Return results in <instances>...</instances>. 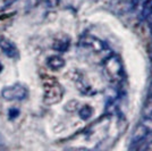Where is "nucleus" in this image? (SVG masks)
Instances as JSON below:
<instances>
[{
    "mask_svg": "<svg viewBox=\"0 0 152 151\" xmlns=\"http://www.w3.org/2000/svg\"><path fill=\"white\" fill-rule=\"evenodd\" d=\"M103 70L108 80L115 85H119L125 80V69L121 58L114 54L103 59Z\"/></svg>",
    "mask_w": 152,
    "mask_h": 151,
    "instance_id": "obj_1",
    "label": "nucleus"
},
{
    "mask_svg": "<svg viewBox=\"0 0 152 151\" xmlns=\"http://www.w3.org/2000/svg\"><path fill=\"white\" fill-rule=\"evenodd\" d=\"M81 45L84 49L90 50V52H92L93 55L102 57L103 59H106L110 55V50L108 48L107 43L92 35H84L81 40Z\"/></svg>",
    "mask_w": 152,
    "mask_h": 151,
    "instance_id": "obj_2",
    "label": "nucleus"
},
{
    "mask_svg": "<svg viewBox=\"0 0 152 151\" xmlns=\"http://www.w3.org/2000/svg\"><path fill=\"white\" fill-rule=\"evenodd\" d=\"M64 95V90L61 85L53 78L48 77L47 82H45V102L48 105H53L61 100Z\"/></svg>",
    "mask_w": 152,
    "mask_h": 151,
    "instance_id": "obj_3",
    "label": "nucleus"
},
{
    "mask_svg": "<svg viewBox=\"0 0 152 151\" xmlns=\"http://www.w3.org/2000/svg\"><path fill=\"white\" fill-rule=\"evenodd\" d=\"M2 98L8 101H22L26 99L28 95L27 89L22 84H14L12 86H7L1 92Z\"/></svg>",
    "mask_w": 152,
    "mask_h": 151,
    "instance_id": "obj_4",
    "label": "nucleus"
},
{
    "mask_svg": "<svg viewBox=\"0 0 152 151\" xmlns=\"http://www.w3.org/2000/svg\"><path fill=\"white\" fill-rule=\"evenodd\" d=\"M0 48L2 49V51L6 54L9 58H17L18 57V51L16 49L15 44L9 41L6 38H1L0 39Z\"/></svg>",
    "mask_w": 152,
    "mask_h": 151,
    "instance_id": "obj_5",
    "label": "nucleus"
},
{
    "mask_svg": "<svg viewBox=\"0 0 152 151\" xmlns=\"http://www.w3.org/2000/svg\"><path fill=\"white\" fill-rule=\"evenodd\" d=\"M141 18L152 24V0H144L141 8Z\"/></svg>",
    "mask_w": 152,
    "mask_h": 151,
    "instance_id": "obj_6",
    "label": "nucleus"
},
{
    "mask_svg": "<svg viewBox=\"0 0 152 151\" xmlns=\"http://www.w3.org/2000/svg\"><path fill=\"white\" fill-rule=\"evenodd\" d=\"M48 66L50 67L52 70H58V69L63 68L65 66V62L61 57L52 56L48 59Z\"/></svg>",
    "mask_w": 152,
    "mask_h": 151,
    "instance_id": "obj_7",
    "label": "nucleus"
},
{
    "mask_svg": "<svg viewBox=\"0 0 152 151\" xmlns=\"http://www.w3.org/2000/svg\"><path fill=\"white\" fill-rule=\"evenodd\" d=\"M80 117L82 118V119H88L91 117V115H92V108L89 107V106H84V107L80 110Z\"/></svg>",
    "mask_w": 152,
    "mask_h": 151,
    "instance_id": "obj_8",
    "label": "nucleus"
},
{
    "mask_svg": "<svg viewBox=\"0 0 152 151\" xmlns=\"http://www.w3.org/2000/svg\"><path fill=\"white\" fill-rule=\"evenodd\" d=\"M139 149H144V150H152V135L146 138L144 141H142L139 145H137Z\"/></svg>",
    "mask_w": 152,
    "mask_h": 151,
    "instance_id": "obj_9",
    "label": "nucleus"
},
{
    "mask_svg": "<svg viewBox=\"0 0 152 151\" xmlns=\"http://www.w3.org/2000/svg\"><path fill=\"white\" fill-rule=\"evenodd\" d=\"M143 114H144V115H149V114H152V93L149 95V98H148V100H146L145 105H144Z\"/></svg>",
    "mask_w": 152,
    "mask_h": 151,
    "instance_id": "obj_10",
    "label": "nucleus"
},
{
    "mask_svg": "<svg viewBox=\"0 0 152 151\" xmlns=\"http://www.w3.org/2000/svg\"><path fill=\"white\" fill-rule=\"evenodd\" d=\"M151 70H152V65H151Z\"/></svg>",
    "mask_w": 152,
    "mask_h": 151,
    "instance_id": "obj_11",
    "label": "nucleus"
}]
</instances>
